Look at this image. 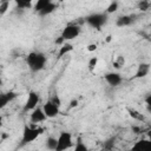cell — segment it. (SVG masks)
Masks as SVG:
<instances>
[{
	"instance_id": "33",
	"label": "cell",
	"mask_w": 151,
	"mask_h": 151,
	"mask_svg": "<svg viewBox=\"0 0 151 151\" xmlns=\"http://www.w3.org/2000/svg\"><path fill=\"white\" fill-rule=\"evenodd\" d=\"M127 151H131V150H127Z\"/></svg>"
},
{
	"instance_id": "19",
	"label": "cell",
	"mask_w": 151,
	"mask_h": 151,
	"mask_svg": "<svg viewBox=\"0 0 151 151\" xmlns=\"http://www.w3.org/2000/svg\"><path fill=\"white\" fill-rule=\"evenodd\" d=\"M55 146H57V138H54V137H48L47 139H46V147H47V150H50V151H54L55 150Z\"/></svg>"
},
{
	"instance_id": "25",
	"label": "cell",
	"mask_w": 151,
	"mask_h": 151,
	"mask_svg": "<svg viewBox=\"0 0 151 151\" xmlns=\"http://www.w3.org/2000/svg\"><path fill=\"white\" fill-rule=\"evenodd\" d=\"M124 63H125L124 58H123L122 55H119V57H118V60H114V61H113V66H114L116 68H120V67L124 66Z\"/></svg>"
},
{
	"instance_id": "4",
	"label": "cell",
	"mask_w": 151,
	"mask_h": 151,
	"mask_svg": "<svg viewBox=\"0 0 151 151\" xmlns=\"http://www.w3.org/2000/svg\"><path fill=\"white\" fill-rule=\"evenodd\" d=\"M74 145L72 133L68 131H61L57 138V146L54 151H66Z\"/></svg>"
},
{
	"instance_id": "7",
	"label": "cell",
	"mask_w": 151,
	"mask_h": 151,
	"mask_svg": "<svg viewBox=\"0 0 151 151\" xmlns=\"http://www.w3.org/2000/svg\"><path fill=\"white\" fill-rule=\"evenodd\" d=\"M41 107H42V111H44V113H45V116L47 118H54V117H57L60 113V107L54 105L50 99Z\"/></svg>"
},
{
	"instance_id": "16",
	"label": "cell",
	"mask_w": 151,
	"mask_h": 151,
	"mask_svg": "<svg viewBox=\"0 0 151 151\" xmlns=\"http://www.w3.org/2000/svg\"><path fill=\"white\" fill-rule=\"evenodd\" d=\"M74 151H90V149L87 147V145L83 142L81 137H78L77 138V142H76V145H74Z\"/></svg>"
},
{
	"instance_id": "27",
	"label": "cell",
	"mask_w": 151,
	"mask_h": 151,
	"mask_svg": "<svg viewBox=\"0 0 151 151\" xmlns=\"http://www.w3.org/2000/svg\"><path fill=\"white\" fill-rule=\"evenodd\" d=\"M97 50V45L96 44H88L87 45V51L88 52H93V51H96Z\"/></svg>"
},
{
	"instance_id": "15",
	"label": "cell",
	"mask_w": 151,
	"mask_h": 151,
	"mask_svg": "<svg viewBox=\"0 0 151 151\" xmlns=\"http://www.w3.org/2000/svg\"><path fill=\"white\" fill-rule=\"evenodd\" d=\"M71 51H73V45L71 42H64L60 47H59V51H58V59L65 57L66 54H68Z\"/></svg>"
},
{
	"instance_id": "24",
	"label": "cell",
	"mask_w": 151,
	"mask_h": 151,
	"mask_svg": "<svg viewBox=\"0 0 151 151\" xmlns=\"http://www.w3.org/2000/svg\"><path fill=\"white\" fill-rule=\"evenodd\" d=\"M9 8V1H2L0 2V15L6 14V12Z\"/></svg>"
},
{
	"instance_id": "14",
	"label": "cell",
	"mask_w": 151,
	"mask_h": 151,
	"mask_svg": "<svg viewBox=\"0 0 151 151\" xmlns=\"http://www.w3.org/2000/svg\"><path fill=\"white\" fill-rule=\"evenodd\" d=\"M58 8V5L55 4V2H53V1H50L41 11H39L38 12V14L39 15H41V17H46V15H50V14H52L55 9Z\"/></svg>"
},
{
	"instance_id": "26",
	"label": "cell",
	"mask_w": 151,
	"mask_h": 151,
	"mask_svg": "<svg viewBox=\"0 0 151 151\" xmlns=\"http://www.w3.org/2000/svg\"><path fill=\"white\" fill-rule=\"evenodd\" d=\"M50 100H51L54 105H57L58 107H60V106H61V99H60V97H59L58 94H54L53 97H51V98H50Z\"/></svg>"
},
{
	"instance_id": "21",
	"label": "cell",
	"mask_w": 151,
	"mask_h": 151,
	"mask_svg": "<svg viewBox=\"0 0 151 151\" xmlns=\"http://www.w3.org/2000/svg\"><path fill=\"white\" fill-rule=\"evenodd\" d=\"M118 6H119V4L117 2V1H112L109 6H107V8H106V11H105V13L109 15V14H111V13H114L117 9H118Z\"/></svg>"
},
{
	"instance_id": "12",
	"label": "cell",
	"mask_w": 151,
	"mask_h": 151,
	"mask_svg": "<svg viewBox=\"0 0 151 151\" xmlns=\"http://www.w3.org/2000/svg\"><path fill=\"white\" fill-rule=\"evenodd\" d=\"M18 97L17 92L14 91H8V92H4L0 93V109H4L5 106H7L11 101H13L15 98Z\"/></svg>"
},
{
	"instance_id": "28",
	"label": "cell",
	"mask_w": 151,
	"mask_h": 151,
	"mask_svg": "<svg viewBox=\"0 0 151 151\" xmlns=\"http://www.w3.org/2000/svg\"><path fill=\"white\" fill-rule=\"evenodd\" d=\"M64 42H65V41H64V39H63L61 37H58V39H55V44H57V45H60V46H61Z\"/></svg>"
},
{
	"instance_id": "29",
	"label": "cell",
	"mask_w": 151,
	"mask_h": 151,
	"mask_svg": "<svg viewBox=\"0 0 151 151\" xmlns=\"http://www.w3.org/2000/svg\"><path fill=\"white\" fill-rule=\"evenodd\" d=\"M77 105H78V100L77 99H72L71 103H70V107L72 109V107H76Z\"/></svg>"
},
{
	"instance_id": "6",
	"label": "cell",
	"mask_w": 151,
	"mask_h": 151,
	"mask_svg": "<svg viewBox=\"0 0 151 151\" xmlns=\"http://www.w3.org/2000/svg\"><path fill=\"white\" fill-rule=\"evenodd\" d=\"M39 100H40L39 93L35 92V91H29V92H28V96H27V100H26V103H25V105H24L22 111H24V112H28V111L34 110V109L38 106Z\"/></svg>"
},
{
	"instance_id": "31",
	"label": "cell",
	"mask_w": 151,
	"mask_h": 151,
	"mask_svg": "<svg viewBox=\"0 0 151 151\" xmlns=\"http://www.w3.org/2000/svg\"><path fill=\"white\" fill-rule=\"evenodd\" d=\"M106 41L109 42V41H111V35H107V38H106Z\"/></svg>"
},
{
	"instance_id": "13",
	"label": "cell",
	"mask_w": 151,
	"mask_h": 151,
	"mask_svg": "<svg viewBox=\"0 0 151 151\" xmlns=\"http://www.w3.org/2000/svg\"><path fill=\"white\" fill-rule=\"evenodd\" d=\"M149 72H150V64L149 63H142V64H139V66L137 68V72H136L133 78L134 79L144 78V77H146L149 74Z\"/></svg>"
},
{
	"instance_id": "20",
	"label": "cell",
	"mask_w": 151,
	"mask_h": 151,
	"mask_svg": "<svg viewBox=\"0 0 151 151\" xmlns=\"http://www.w3.org/2000/svg\"><path fill=\"white\" fill-rule=\"evenodd\" d=\"M50 1H51V0H38V1L33 5V9L38 13V12H39V11H41V9H42V8H44V7L50 2Z\"/></svg>"
},
{
	"instance_id": "18",
	"label": "cell",
	"mask_w": 151,
	"mask_h": 151,
	"mask_svg": "<svg viewBox=\"0 0 151 151\" xmlns=\"http://www.w3.org/2000/svg\"><path fill=\"white\" fill-rule=\"evenodd\" d=\"M127 111H129V114L133 118V119H136V120H139V122H143L145 118H144V116L142 114V113H139L137 110H134V109H127Z\"/></svg>"
},
{
	"instance_id": "22",
	"label": "cell",
	"mask_w": 151,
	"mask_h": 151,
	"mask_svg": "<svg viewBox=\"0 0 151 151\" xmlns=\"http://www.w3.org/2000/svg\"><path fill=\"white\" fill-rule=\"evenodd\" d=\"M137 7H138V9L145 12V11H147V9L150 8V1H147V0H142V1L138 2Z\"/></svg>"
},
{
	"instance_id": "10",
	"label": "cell",
	"mask_w": 151,
	"mask_h": 151,
	"mask_svg": "<svg viewBox=\"0 0 151 151\" xmlns=\"http://www.w3.org/2000/svg\"><path fill=\"white\" fill-rule=\"evenodd\" d=\"M134 18H137L134 14H124L116 19V26L117 27H126L134 22Z\"/></svg>"
},
{
	"instance_id": "23",
	"label": "cell",
	"mask_w": 151,
	"mask_h": 151,
	"mask_svg": "<svg viewBox=\"0 0 151 151\" xmlns=\"http://www.w3.org/2000/svg\"><path fill=\"white\" fill-rule=\"evenodd\" d=\"M97 64H98V58H97V57H92V58L88 60V64H87L88 70H90L91 72H93V70L96 68Z\"/></svg>"
},
{
	"instance_id": "1",
	"label": "cell",
	"mask_w": 151,
	"mask_h": 151,
	"mask_svg": "<svg viewBox=\"0 0 151 151\" xmlns=\"http://www.w3.org/2000/svg\"><path fill=\"white\" fill-rule=\"evenodd\" d=\"M25 60H26V64H27L28 68L32 72H39L45 67V65L47 63V57L42 52L32 51L26 55Z\"/></svg>"
},
{
	"instance_id": "5",
	"label": "cell",
	"mask_w": 151,
	"mask_h": 151,
	"mask_svg": "<svg viewBox=\"0 0 151 151\" xmlns=\"http://www.w3.org/2000/svg\"><path fill=\"white\" fill-rule=\"evenodd\" d=\"M80 32H81V28H80L79 25H77V24H68V25H66L63 28L60 37L64 39L65 42H67L68 40H73L76 38H78Z\"/></svg>"
},
{
	"instance_id": "17",
	"label": "cell",
	"mask_w": 151,
	"mask_h": 151,
	"mask_svg": "<svg viewBox=\"0 0 151 151\" xmlns=\"http://www.w3.org/2000/svg\"><path fill=\"white\" fill-rule=\"evenodd\" d=\"M15 4H17V9L24 11V9H27V8H33V4L29 0H27V1H17Z\"/></svg>"
},
{
	"instance_id": "9",
	"label": "cell",
	"mask_w": 151,
	"mask_h": 151,
	"mask_svg": "<svg viewBox=\"0 0 151 151\" xmlns=\"http://www.w3.org/2000/svg\"><path fill=\"white\" fill-rule=\"evenodd\" d=\"M46 119H47V117L45 116V113L42 111V107H40V106H37L34 110H32V112L29 114V120L33 124L41 123V122H44Z\"/></svg>"
},
{
	"instance_id": "11",
	"label": "cell",
	"mask_w": 151,
	"mask_h": 151,
	"mask_svg": "<svg viewBox=\"0 0 151 151\" xmlns=\"http://www.w3.org/2000/svg\"><path fill=\"white\" fill-rule=\"evenodd\" d=\"M130 150L131 151H151V140L142 138V139L137 140Z\"/></svg>"
},
{
	"instance_id": "32",
	"label": "cell",
	"mask_w": 151,
	"mask_h": 151,
	"mask_svg": "<svg viewBox=\"0 0 151 151\" xmlns=\"http://www.w3.org/2000/svg\"><path fill=\"white\" fill-rule=\"evenodd\" d=\"M1 85H2V79L0 78V87H1Z\"/></svg>"
},
{
	"instance_id": "30",
	"label": "cell",
	"mask_w": 151,
	"mask_h": 151,
	"mask_svg": "<svg viewBox=\"0 0 151 151\" xmlns=\"http://www.w3.org/2000/svg\"><path fill=\"white\" fill-rule=\"evenodd\" d=\"M2 125H4V117L0 114V127H1Z\"/></svg>"
},
{
	"instance_id": "3",
	"label": "cell",
	"mask_w": 151,
	"mask_h": 151,
	"mask_svg": "<svg viewBox=\"0 0 151 151\" xmlns=\"http://www.w3.org/2000/svg\"><path fill=\"white\" fill-rule=\"evenodd\" d=\"M109 20V15L105 12H97V13H92L87 17H85L84 21L90 25L91 27L96 28V29H100L103 26L106 25Z\"/></svg>"
},
{
	"instance_id": "8",
	"label": "cell",
	"mask_w": 151,
	"mask_h": 151,
	"mask_svg": "<svg viewBox=\"0 0 151 151\" xmlns=\"http://www.w3.org/2000/svg\"><path fill=\"white\" fill-rule=\"evenodd\" d=\"M104 79L112 87H116V86L120 85L122 81H123V78H122L120 73H118V72H107V73L104 74Z\"/></svg>"
},
{
	"instance_id": "2",
	"label": "cell",
	"mask_w": 151,
	"mask_h": 151,
	"mask_svg": "<svg viewBox=\"0 0 151 151\" xmlns=\"http://www.w3.org/2000/svg\"><path fill=\"white\" fill-rule=\"evenodd\" d=\"M44 131H45V129L41 126L33 127V126H28L27 124H25L24 130H22V136H21V139L19 143V147H24V146L33 143L38 137H40L44 133Z\"/></svg>"
}]
</instances>
